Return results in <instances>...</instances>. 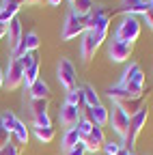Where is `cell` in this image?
Returning a JSON list of instances; mask_svg holds the SVG:
<instances>
[{
  "label": "cell",
  "instance_id": "cell-37",
  "mask_svg": "<svg viewBox=\"0 0 153 155\" xmlns=\"http://www.w3.org/2000/svg\"><path fill=\"white\" fill-rule=\"evenodd\" d=\"M7 30H9V28H7V24H2V22H0V39H2V37L7 35Z\"/></svg>",
  "mask_w": 153,
  "mask_h": 155
},
{
  "label": "cell",
  "instance_id": "cell-41",
  "mask_svg": "<svg viewBox=\"0 0 153 155\" xmlns=\"http://www.w3.org/2000/svg\"><path fill=\"white\" fill-rule=\"evenodd\" d=\"M119 155H136V153H134V151H125V149H121V153Z\"/></svg>",
  "mask_w": 153,
  "mask_h": 155
},
{
  "label": "cell",
  "instance_id": "cell-6",
  "mask_svg": "<svg viewBox=\"0 0 153 155\" xmlns=\"http://www.w3.org/2000/svg\"><path fill=\"white\" fill-rule=\"evenodd\" d=\"M80 140L84 142V147H86V153H88V151H91V153H99V151L104 149V144H106L104 127H97V125H93L91 134H88V136H82Z\"/></svg>",
  "mask_w": 153,
  "mask_h": 155
},
{
  "label": "cell",
  "instance_id": "cell-22",
  "mask_svg": "<svg viewBox=\"0 0 153 155\" xmlns=\"http://www.w3.org/2000/svg\"><path fill=\"white\" fill-rule=\"evenodd\" d=\"M20 151H22V144L15 140V136H13V134H11L9 142L0 147V155H20Z\"/></svg>",
  "mask_w": 153,
  "mask_h": 155
},
{
  "label": "cell",
  "instance_id": "cell-29",
  "mask_svg": "<svg viewBox=\"0 0 153 155\" xmlns=\"http://www.w3.org/2000/svg\"><path fill=\"white\" fill-rule=\"evenodd\" d=\"M0 121H2V127H5L9 134H13L15 123H17V116H15L13 112H5V114H0Z\"/></svg>",
  "mask_w": 153,
  "mask_h": 155
},
{
  "label": "cell",
  "instance_id": "cell-2",
  "mask_svg": "<svg viewBox=\"0 0 153 155\" xmlns=\"http://www.w3.org/2000/svg\"><path fill=\"white\" fill-rule=\"evenodd\" d=\"M138 37H140V22H138V17L125 15L121 19L119 28H117L114 39H117V41H123V43H134Z\"/></svg>",
  "mask_w": 153,
  "mask_h": 155
},
{
  "label": "cell",
  "instance_id": "cell-14",
  "mask_svg": "<svg viewBox=\"0 0 153 155\" xmlns=\"http://www.w3.org/2000/svg\"><path fill=\"white\" fill-rule=\"evenodd\" d=\"M140 84V86H145V73H142V69H140V65L138 63H131L127 69H125V73H123V78H121V82L119 84Z\"/></svg>",
  "mask_w": 153,
  "mask_h": 155
},
{
  "label": "cell",
  "instance_id": "cell-44",
  "mask_svg": "<svg viewBox=\"0 0 153 155\" xmlns=\"http://www.w3.org/2000/svg\"><path fill=\"white\" fill-rule=\"evenodd\" d=\"M71 2H73V0H71Z\"/></svg>",
  "mask_w": 153,
  "mask_h": 155
},
{
  "label": "cell",
  "instance_id": "cell-5",
  "mask_svg": "<svg viewBox=\"0 0 153 155\" xmlns=\"http://www.w3.org/2000/svg\"><path fill=\"white\" fill-rule=\"evenodd\" d=\"M5 82H7V86H9L11 91L20 88V86L24 84V69H22L20 61L13 58V56L9 58V67H7V71H5Z\"/></svg>",
  "mask_w": 153,
  "mask_h": 155
},
{
  "label": "cell",
  "instance_id": "cell-17",
  "mask_svg": "<svg viewBox=\"0 0 153 155\" xmlns=\"http://www.w3.org/2000/svg\"><path fill=\"white\" fill-rule=\"evenodd\" d=\"M28 93H30V99H50V84L39 78V80L28 88Z\"/></svg>",
  "mask_w": 153,
  "mask_h": 155
},
{
  "label": "cell",
  "instance_id": "cell-16",
  "mask_svg": "<svg viewBox=\"0 0 153 155\" xmlns=\"http://www.w3.org/2000/svg\"><path fill=\"white\" fill-rule=\"evenodd\" d=\"M114 104H117L127 116H129V119H131V116L134 114H136L142 106H145V97H131V99H119V101H114Z\"/></svg>",
  "mask_w": 153,
  "mask_h": 155
},
{
  "label": "cell",
  "instance_id": "cell-3",
  "mask_svg": "<svg viewBox=\"0 0 153 155\" xmlns=\"http://www.w3.org/2000/svg\"><path fill=\"white\" fill-rule=\"evenodd\" d=\"M58 82L61 86L71 93L78 88V75H75V67L73 63L69 61V58H61V63H58Z\"/></svg>",
  "mask_w": 153,
  "mask_h": 155
},
{
  "label": "cell",
  "instance_id": "cell-28",
  "mask_svg": "<svg viewBox=\"0 0 153 155\" xmlns=\"http://www.w3.org/2000/svg\"><path fill=\"white\" fill-rule=\"evenodd\" d=\"M28 108H30L32 116L35 114H43V112H48V99H30Z\"/></svg>",
  "mask_w": 153,
  "mask_h": 155
},
{
  "label": "cell",
  "instance_id": "cell-40",
  "mask_svg": "<svg viewBox=\"0 0 153 155\" xmlns=\"http://www.w3.org/2000/svg\"><path fill=\"white\" fill-rule=\"evenodd\" d=\"M26 5H43L41 0H26Z\"/></svg>",
  "mask_w": 153,
  "mask_h": 155
},
{
  "label": "cell",
  "instance_id": "cell-15",
  "mask_svg": "<svg viewBox=\"0 0 153 155\" xmlns=\"http://www.w3.org/2000/svg\"><path fill=\"white\" fill-rule=\"evenodd\" d=\"M7 28H9V30H7V35H9V45H11V52H15V50H17V45H20V41H22V37H24L20 19L13 17L11 22L7 24Z\"/></svg>",
  "mask_w": 153,
  "mask_h": 155
},
{
  "label": "cell",
  "instance_id": "cell-35",
  "mask_svg": "<svg viewBox=\"0 0 153 155\" xmlns=\"http://www.w3.org/2000/svg\"><path fill=\"white\" fill-rule=\"evenodd\" d=\"M145 19H147V26L153 30V11H147L145 13Z\"/></svg>",
  "mask_w": 153,
  "mask_h": 155
},
{
  "label": "cell",
  "instance_id": "cell-32",
  "mask_svg": "<svg viewBox=\"0 0 153 155\" xmlns=\"http://www.w3.org/2000/svg\"><path fill=\"white\" fill-rule=\"evenodd\" d=\"M121 149H123V147H121L119 142H108V140H106V144H104V149H101V151H104L106 155H119V153H121Z\"/></svg>",
  "mask_w": 153,
  "mask_h": 155
},
{
  "label": "cell",
  "instance_id": "cell-24",
  "mask_svg": "<svg viewBox=\"0 0 153 155\" xmlns=\"http://www.w3.org/2000/svg\"><path fill=\"white\" fill-rule=\"evenodd\" d=\"M13 136H15V140L20 142V144H28V138H30V134H28V127H26L22 121H17V123H15Z\"/></svg>",
  "mask_w": 153,
  "mask_h": 155
},
{
  "label": "cell",
  "instance_id": "cell-12",
  "mask_svg": "<svg viewBox=\"0 0 153 155\" xmlns=\"http://www.w3.org/2000/svg\"><path fill=\"white\" fill-rule=\"evenodd\" d=\"M119 11H123L125 15H145L147 11H151V5L145 2V0H123Z\"/></svg>",
  "mask_w": 153,
  "mask_h": 155
},
{
  "label": "cell",
  "instance_id": "cell-21",
  "mask_svg": "<svg viewBox=\"0 0 153 155\" xmlns=\"http://www.w3.org/2000/svg\"><path fill=\"white\" fill-rule=\"evenodd\" d=\"M17 11H20L17 5H2V7H0V22L9 24L13 17H17Z\"/></svg>",
  "mask_w": 153,
  "mask_h": 155
},
{
  "label": "cell",
  "instance_id": "cell-20",
  "mask_svg": "<svg viewBox=\"0 0 153 155\" xmlns=\"http://www.w3.org/2000/svg\"><path fill=\"white\" fill-rule=\"evenodd\" d=\"M82 93H84V104H86V108H95V106H101V101H99V95L95 93V88H93L91 84L82 86Z\"/></svg>",
  "mask_w": 153,
  "mask_h": 155
},
{
  "label": "cell",
  "instance_id": "cell-30",
  "mask_svg": "<svg viewBox=\"0 0 153 155\" xmlns=\"http://www.w3.org/2000/svg\"><path fill=\"white\" fill-rule=\"evenodd\" d=\"M32 125H35V127H52L50 114H48V112H43V114H35V116H32Z\"/></svg>",
  "mask_w": 153,
  "mask_h": 155
},
{
  "label": "cell",
  "instance_id": "cell-18",
  "mask_svg": "<svg viewBox=\"0 0 153 155\" xmlns=\"http://www.w3.org/2000/svg\"><path fill=\"white\" fill-rule=\"evenodd\" d=\"M71 7H73L71 13H75L78 17H88V13L93 11L95 2H93V0H73Z\"/></svg>",
  "mask_w": 153,
  "mask_h": 155
},
{
  "label": "cell",
  "instance_id": "cell-43",
  "mask_svg": "<svg viewBox=\"0 0 153 155\" xmlns=\"http://www.w3.org/2000/svg\"><path fill=\"white\" fill-rule=\"evenodd\" d=\"M41 2H48V0H41Z\"/></svg>",
  "mask_w": 153,
  "mask_h": 155
},
{
  "label": "cell",
  "instance_id": "cell-39",
  "mask_svg": "<svg viewBox=\"0 0 153 155\" xmlns=\"http://www.w3.org/2000/svg\"><path fill=\"white\" fill-rule=\"evenodd\" d=\"M2 86H5V71L0 69V88H2Z\"/></svg>",
  "mask_w": 153,
  "mask_h": 155
},
{
  "label": "cell",
  "instance_id": "cell-27",
  "mask_svg": "<svg viewBox=\"0 0 153 155\" xmlns=\"http://www.w3.org/2000/svg\"><path fill=\"white\" fill-rule=\"evenodd\" d=\"M54 127H35V136L39 138L41 142H52L54 140Z\"/></svg>",
  "mask_w": 153,
  "mask_h": 155
},
{
  "label": "cell",
  "instance_id": "cell-26",
  "mask_svg": "<svg viewBox=\"0 0 153 155\" xmlns=\"http://www.w3.org/2000/svg\"><path fill=\"white\" fill-rule=\"evenodd\" d=\"M37 80H39V63L32 65L30 69H26V71H24V86H26V88H30Z\"/></svg>",
  "mask_w": 153,
  "mask_h": 155
},
{
  "label": "cell",
  "instance_id": "cell-4",
  "mask_svg": "<svg viewBox=\"0 0 153 155\" xmlns=\"http://www.w3.org/2000/svg\"><path fill=\"white\" fill-rule=\"evenodd\" d=\"M86 32V17H78L75 13H69L63 26V39L69 41V39H75Z\"/></svg>",
  "mask_w": 153,
  "mask_h": 155
},
{
  "label": "cell",
  "instance_id": "cell-11",
  "mask_svg": "<svg viewBox=\"0 0 153 155\" xmlns=\"http://www.w3.org/2000/svg\"><path fill=\"white\" fill-rule=\"evenodd\" d=\"M86 119L97 125V127H106L110 121V110L106 106H95V108H86Z\"/></svg>",
  "mask_w": 153,
  "mask_h": 155
},
{
  "label": "cell",
  "instance_id": "cell-25",
  "mask_svg": "<svg viewBox=\"0 0 153 155\" xmlns=\"http://www.w3.org/2000/svg\"><path fill=\"white\" fill-rule=\"evenodd\" d=\"M17 61H20L22 69L26 71V69H30L32 65L39 63V56H37V52H26V54H22V56H17Z\"/></svg>",
  "mask_w": 153,
  "mask_h": 155
},
{
  "label": "cell",
  "instance_id": "cell-36",
  "mask_svg": "<svg viewBox=\"0 0 153 155\" xmlns=\"http://www.w3.org/2000/svg\"><path fill=\"white\" fill-rule=\"evenodd\" d=\"M2 5H17V7H22V5H26V0H2Z\"/></svg>",
  "mask_w": 153,
  "mask_h": 155
},
{
  "label": "cell",
  "instance_id": "cell-31",
  "mask_svg": "<svg viewBox=\"0 0 153 155\" xmlns=\"http://www.w3.org/2000/svg\"><path fill=\"white\" fill-rule=\"evenodd\" d=\"M75 127H78V131H80V138H82V136H88V134H91V129H93V123L86 119V116H82V119L78 121V125H75Z\"/></svg>",
  "mask_w": 153,
  "mask_h": 155
},
{
  "label": "cell",
  "instance_id": "cell-34",
  "mask_svg": "<svg viewBox=\"0 0 153 155\" xmlns=\"http://www.w3.org/2000/svg\"><path fill=\"white\" fill-rule=\"evenodd\" d=\"M9 138H11V134L2 127V121H0V147H2V144H7L9 142Z\"/></svg>",
  "mask_w": 153,
  "mask_h": 155
},
{
  "label": "cell",
  "instance_id": "cell-9",
  "mask_svg": "<svg viewBox=\"0 0 153 155\" xmlns=\"http://www.w3.org/2000/svg\"><path fill=\"white\" fill-rule=\"evenodd\" d=\"M80 119H82V114H80V108H78V106L63 104V108H61V123H63V127H65V129L75 127Z\"/></svg>",
  "mask_w": 153,
  "mask_h": 155
},
{
  "label": "cell",
  "instance_id": "cell-13",
  "mask_svg": "<svg viewBox=\"0 0 153 155\" xmlns=\"http://www.w3.org/2000/svg\"><path fill=\"white\" fill-rule=\"evenodd\" d=\"M99 48H101V45H99L97 41H95L93 32H91V30H86V32L82 35V48H80V50H82V61H84V63H88Z\"/></svg>",
  "mask_w": 153,
  "mask_h": 155
},
{
  "label": "cell",
  "instance_id": "cell-42",
  "mask_svg": "<svg viewBox=\"0 0 153 155\" xmlns=\"http://www.w3.org/2000/svg\"><path fill=\"white\" fill-rule=\"evenodd\" d=\"M149 5H151V11H153V0H149Z\"/></svg>",
  "mask_w": 153,
  "mask_h": 155
},
{
  "label": "cell",
  "instance_id": "cell-33",
  "mask_svg": "<svg viewBox=\"0 0 153 155\" xmlns=\"http://www.w3.org/2000/svg\"><path fill=\"white\" fill-rule=\"evenodd\" d=\"M65 155H86V147H84V142L80 140L78 144H73L69 151H65Z\"/></svg>",
  "mask_w": 153,
  "mask_h": 155
},
{
  "label": "cell",
  "instance_id": "cell-10",
  "mask_svg": "<svg viewBox=\"0 0 153 155\" xmlns=\"http://www.w3.org/2000/svg\"><path fill=\"white\" fill-rule=\"evenodd\" d=\"M39 43H41V41H39V35H37V32H28V35H24V37H22L20 45H17V50H15V52H11V56H13V58H17V56L26 54V52H37Z\"/></svg>",
  "mask_w": 153,
  "mask_h": 155
},
{
  "label": "cell",
  "instance_id": "cell-8",
  "mask_svg": "<svg viewBox=\"0 0 153 155\" xmlns=\"http://www.w3.org/2000/svg\"><path fill=\"white\" fill-rule=\"evenodd\" d=\"M108 123L112 125V129L117 131L121 138H125L127 127H129V116H127L119 106H114V108H112V112H110V121H108Z\"/></svg>",
  "mask_w": 153,
  "mask_h": 155
},
{
  "label": "cell",
  "instance_id": "cell-1",
  "mask_svg": "<svg viewBox=\"0 0 153 155\" xmlns=\"http://www.w3.org/2000/svg\"><path fill=\"white\" fill-rule=\"evenodd\" d=\"M147 119H149V108H147V104H145V106L129 119V127H127V134H125V138H123V149H125V151H131V149H134L138 134H140L142 127L147 125Z\"/></svg>",
  "mask_w": 153,
  "mask_h": 155
},
{
  "label": "cell",
  "instance_id": "cell-19",
  "mask_svg": "<svg viewBox=\"0 0 153 155\" xmlns=\"http://www.w3.org/2000/svg\"><path fill=\"white\" fill-rule=\"evenodd\" d=\"M78 142H80V131H78V127L67 129L65 136H63V151H69L73 144H78Z\"/></svg>",
  "mask_w": 153,
  "mask_h": 155
},
{
  "label": "cell",
  "instance_id": "cell-38",
  "mask_svg": "<svg viewBox=\"0 0 153 155\" xmlns=\"http://www.w3.org/2000/svg\"><path fill=\"white\" fill-rule=\"evenodd\" d=\"M61 2L63 0H48V5H52V7H61Z\"/></svg>",
  "mask_w": 153,
  "mask_h": 155
},
{
  "label": "cell",
  "instance_id": "cell-23",
  "mask_svg": "<svg viewBox=\"0 0 153 155\" xmlns=\"http://www.w3.org/2000/svg\"><path fill=\"white\" fill-rule=\"evenodd\" d=\"M65 104L78 106V108H86V104H84V93H82V88H75V91L67 93V97H65Z\"/></svg>",
  "mask_w": 153,
  "mask_h": 155
},
{
  "label": "cell",
  "instance_id": "cell-7",
  "mask_svg": "<svg viewBox=\"0 0 153 155\" xmlns=\"http://www.w3.org/2000/svg\"><path fill=\"white\" fill-rule=\"evenodd\" d=\"M110 58L114 63H125L127 58L134 54V43H123V41H117V39H112L110 41V50H108Z\"/></svg>",
  "mask_w": 153,
  "mask_h": 155
}]
</instances>
